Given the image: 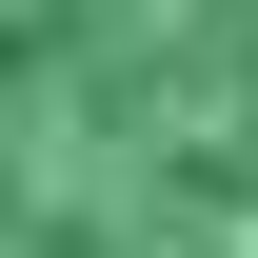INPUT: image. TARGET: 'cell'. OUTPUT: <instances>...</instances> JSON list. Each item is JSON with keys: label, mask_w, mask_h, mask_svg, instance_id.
<instances>
[{"label": "cell", "mask_w": 258, "mask_h": 258, "mask_svg": "<svg viewBox=\"0 0 258 258\" xmlns=\"http://www.w3.org/2000/svg\"><path fill=\"white\" fill-rule=\"evenodd\" d=\"M0 258H258V0H0Z\"/></svg>", "instance_id": "cell-1"}]
</instances>
